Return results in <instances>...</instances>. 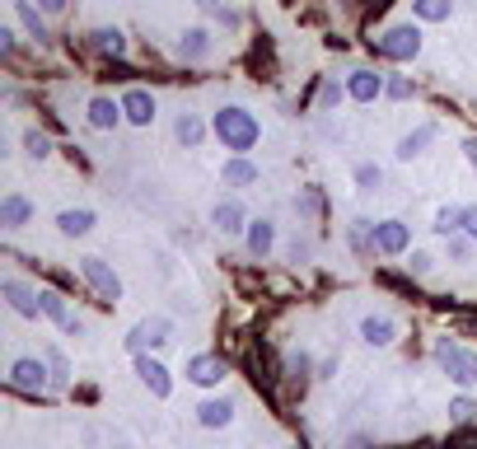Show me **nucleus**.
Segmentation results:
<instances>
[{
    "instance_id": "1",
    "label": "nucleus",
    "mask_w": 477,
    "mask_h": 449,
    "mask_svg": "<svg viewBox=\"0 0 477 449\" xmlns=\"http://www.w3.org/2000/svg\"><path fill=\"white\" fill-rule=\"evenodd\" d=\"M211 127H216V136H220V146L234 150V155H248V150L258 146V136H262L258 117L248 113V108H220Z\"/></svg>"
},
{
    "instance_id": "39",
    "label": "nucleus",
    "mask_w": 477,
    "mask_h": 449,
    "mask_svg": "<svg viewBox=\"0 0 477 449\" xmlns=\"http://www.w3.org/2000/svg\"><path fill=\"white\" fill-rule=\"evenodd\" d=\"M464 155H468V165L477 169V136H468V140H464Z\"/></svg>"
},
{
    "instance_id": "28",
    "label": "nucleus",
    "mask_w": 477,
    "mask_h": 449,
    "mask_svg": "<svg viewBox=\"0 0 477 449\" xmlns=\"http://www.w3.org/2000/svg\"><path fill=\"white\" fill-rule=\"evenodd\" d=\"M174 131H178V140H183V146H197V140L206 136V127H201V117H192V113H183Z\"/></svg>"
},
{
    "instance_id": "33",
    "label": "nucleus",
    "mask_w": 477,
    "mask_h": 449,
    "mask_svg": "<svg viewBox=\"0 0 477 449\" xmlns=\"http://www.w3.org/2000/svg\"><path fill=\"white\" fill-rule=\"evenodd\" d=\"M47 365H52V379H56V384L71 379V365H66V356H61V352H47Z\"/></svg>"
},
{
    "instance_id": "36",
    "label": "nucleus",
    "mask_w": 477,
    "mask_h": 449,
    "mask_svg": "<svg viewBox=\"0 0 477 449\" xmlns=\"http://www.w3.org/2000/svg\"><path fill=\"white\" fill-rule=\"evenodd\" d=\"M333 104H342V85L328 80V85H323V108H333Z\"/></svg>"
},
{
    "instance_id": "21",
    "label": "nucleus",
    "mask_w": 477,
    "mask_h": 449,
    "mask_svg": "<svg viewBox=\"0 0 477 449\" xmlns=\"http://www.w3.org/2000/svg\"><path fill=\"white\" fill-rule=\"evenodd\" d=\"M220 178H225V188H248V182H258V169L248 165L243 155H234L230 165H225V174H220Z\"/></svg>"
},
{
    "instance_id": "7",
    "label": "nucleus",
    "mask_w": 477,
    "mask_h": 449,
    "mask_svg": "<svg viewBox=\"0 0 477 449\" xmlns=\"http://www.w3.org/2000/svg\"><path fill=\"white\" fill-rule=\"evenodd\" d=\"M407 243H412V230H407V224L403 220H379L375 224V253H403L407 249Z\"/></svg>"
},
{
    "instance_id": "35",
    "label": "nucleus",
    "mask_w": 477,
    "mask_h": 449,
    "mask_svg": "<svg viewBox=\"0 0 477 449\" xmlns=\"http://www.w3.org/2000/svg\"><path fill=\"white\" fill-rule=\"evenodd\" d=\"M464 234L477 243V207H464Z\"/></svg>"
},
{
    "instance_id": "34",
    "label": "nucleus",
    "mask_w": 477,
    "mask_h": 449,
    "mask_svg": "<svg viewBox=\"0 0 477 449\" xmlns=\"http://www.w3.org/2000/svg\"><path fill=\"white\" fill-rule=\"evenodd\" d=\"M384 94H388V98H412V80H403V75H398V80H388V89H384Z\"/></svg>"
},
{
    "instance_id": "9",
    "label": "nucleus",
    "mask_w": 477,
    "mask_h": 449,
    "mask_svg": "<svg viewBox=\"0 0 477 449\" xmlns=\"http://www.w3.org/2000/svg\"><path fill=\"white\" fill-rule=\"evenodd\" d=\"M122 117H127L132 127H150V122H155V98L145 89H127V94H122Z\"/></svg>"
},
{
    "instance_id": "29",
    "label": "nucleus",
    "mask_w": 477,
    "mask_h": 449,
    "mask_svg": "<svg viewBox=\"0 0 477 449\" xmlns=\"http://www.w3.org/2000/svg\"><path fill=\"white\" fill-rule=\"evenodd\" d=\"M94 47H98V52H108V56H122L127 38H122L117 29H94Z\"/></svg>"
},
{
    "instance_id": "32",
    "label": "nucleus",
    "mask_w": 477,
    "mask_h": 449,
    "mask_svg": "<svg viewBox=\"0 0 477 449\" xmlns=\"http://www.w3.org/2000/svg\"><path fill=\"white\" fill-rule=\"evenodd\" d=\"M379 178H384V174H379L375 165H361V169H356V182H361L365 192H375V188H379Z\"/></svg>"
},
{
    "instance_id": "20",
    "label": "nucleus",
    "mask_w": 477,
    "mask_h": 449,
    "mask_svg": "<svg viewBox=\"0 0 477 449\" xmlns=\"http://www.w3.org/2000/svg\"><path fill=\"white\" fill-rule=\"evenodd\" d=\"M211 220H216L220 234H239V230H243V207L230 197V201H220V207L211 211Z\"/></svg>"
},
{
    "instance_id": "27",
    "label": "nucleus",
    "mask_w": 477,
    "mask_h": 449,
    "mask_svg": "<svg viewBox=\"0 0 477 449\" xmlns=\"http://www.w3.org/2000/svg\"><path fill=\"white\" fill-rule=\"evenodd\" d=\"M24 155H29V159H47V155H52V136L38 131V127L24 131Z\"/></svg>"
},
{
    "instance_id": "17",
    "label": "nucleus",
    "mask_w": 477,
    "mask_h": 449,
    "mask_svg": "<svg viewBox=\"0 0 477 449\" xmlns=\"http://www.w3.org/2000/svg\"><path fill=\"white\" fill-rule=\"evenodd\" d=\"M272 243H277V224L272 220H253V224H248V253H253V258H267V253H272Z\"/></svg>"
},
{
    "instance_id": "5",
    "label": "nucleus",
    "mask_w": 477,
    "mask_h": 449,
    "mask_svg": "<svg viewBox=\"0 0 477 449\" xmlns=\"http://www.w3.org/2000/svg\"><path fill=\"white\" fill-rule=\"evenodd\" d=\"M169 333H174L169 318H145V323H136V328H132L127 352H132V356H145L150 346H164V342H169Z\"/></svg>"
},
{
    "instance_id": "26",
    "label": "nucleus",
    "mask_w": 477,
    "mask_h": 449,
    "mask_svg": "<svg viewBox=\"0 0 477 449\" xmlns=\"http://www.w3.org/2000/svg\"><path fill=\"white\" fill-rule=\"evenodd\" d=\"M435 234H464V207H440L435 211Z\"/></svg>"
},
{
    "instance_id": "8",
    "label": "nucleus",
    "mask_w": 477,
    "mask_h": 449,
    "mask_svg": "<svg viewBox=\"0 0 477 449\" xmlns=\"http://www.w3.org/2000/svg\"><path fill=\"white\" fill-rule=\"evenodd\" d=\"M384 89H388L384 75H375V71H351V75H346V94L356 98V104H375Z\"/></svg>"
},
{
    "instance_id": "4",
    "label": "nucleus",
    "mask_w": 477,
    "mask_h": 449,
    "mask_svg": "<svg viewBox=\"0 0 477 449\" xmlns=\"http://www.w3.org/2000/svg\"><path fill=\"white\" fill-rule=\"evenodd\" d=\"M379 52H384L388 61H412V56L422 52V29H412V24L388 29V33L379 38Z\"/></svg>"
},
{
    "instance_id": "41",
    "label": "nucleus",
    "mask_w": 477,
    "mask_h": 449,
    "mask_svg": "<svg viewBox=\"0 0 477 449\" xmlns=\"http://www.w3.org/2000/svg\"><path fill=\"white\" fill-rule=\"evenodd\" d=\"M290 449H304V445H290Z\"/></svg>"
},
{
    "instance_id": "11",
    "label": "nucleus",
    "mask_w": 477,
    "mask_h": 449,
    "mask_svg": "<svg viewBox=\"0 0 477 449\" xmlns=\"http://www.w3.org/2000/svg\"><path fill=\"white\" fill-rule=\"evenodd\" d=\"M0 291H5V300L14 304V314H24V318H38V314H43V295L29 291L24 281H5Z\"/></svg>"
},
{
    "instance_id": "24",
    "label": "nucleus",
    "mask_w": 477,
    "mask_h": 449,
    "mask_svg": "<svg viewBox=\"0 0 477 449\" xmlns=\"http://www.w3.org/2000/svg\"><path fill=\"white\" fill-rule=\"evenodd\" d=\"M206 52H211V33H206V29H188V33H183V56H188V61H206Z\"/></svg>"
},
{
    "instance_id": "22",
    "label": "nucleus",
    "mask_w": 477,
    "mask_h": 449,
    "mask_svg": "<svg viewBox=\"0 0 477 449\" xmlns=\"http://www.w3.org/2000/svg\"><path fill=\"white\" fill-rule=\"evenodd\" d=\"M56 224H61V234L80 239V234H89V230H94V211H61Z\"/></svg>"
},
{
    "instance_id": "38",
    "label": "nucleus",
    "mask_w": 477,
    "mask_h": 449,
    "mask_svg": "<svg viewBox=\"0 0 477 449\" xmlns=\"http://www.w3.org/2000/svg\"><path fill=\"white\" fill-rule=\"evenodd\" d=\"M0 52L14 56V33H10V29H0Z\"/></svg>"
},
{
    "instance_id": "31",
    "label": "nucleus",
    "mask_w": 477,
    "mask_h": 449,
    "mask_svg": "<svg viewBox=\"0 0 477 449\" xmlns=\"http://www.w3.org/2000/svg\"><path fill=\"white\" fill-rule=\"evenodd\" d=\"M449 417H454V421H459V426H464V421H473V417H477V402H473V398H454V407H449Z\"/></svg>"
},
{
    "instance_id": "30",
    "label": "nucleus",
    "mask_w": 477,
    "mask_h": 449,
    "mask_svg": "<svg viewBox=\"0 0 477 449\" xmlns=\"http://www.w3.org/2000/svg\"><path fill=\"white\" fill-rule=\"evenodd\" d=\"M197 5H201L206 14H216V19H220L225 29H239V14H234L230 5H225V0H197Z\"/></svg>"
},
{
    "instance_id": "6",
    "label": "nucleus",
    "mask_w": 477,
    "mask_h": 449,
    "mask_svg": "<svg viewBox=\"0 0 477 449\" xmlns=\"http://www.w3.org/2000/svg\"><path fill=\"white\" fill-rule=\"evenodd\" d=\"M10 384H14L19 394H43V389H47V365H43V360H33V356L14 360V370H10Z\"/></svg>"
},
{
    "instance_id": "15",
    "label": "nucleus",
    "mask_w": 477,
    "mask_h": 449,
    "mask_svg": "<svg viewBox=\"0 0 477 449\" xmlns=\"http://www.w3.org/2000/svg\"><path fill=\"white\" fill-rule=\"evenodd\" d=\"M361 337H365L370 346H388L393 337H398V323L384 318V314H370V318L361 323Z\"/></svg>"
},
{
    "instance_id": "25",
    "label": "nucleus",
    "mask_w": 477,
    "mask_h": 449,
    "mask_svg": "<svg viewBox=\"0 0 477 449\" xmlns=\"http://www.w3.org/2000/svg\"><path fill=\"white\" fill-rule=\"evenodd\" d=\"M426 140H435V127H422V131L403 136V140H398V150H393V155H398L403 165H407V159H417V155H422V146H426Z\"/></svg>"
},
{
    "instance_id": "10",
    "label": "nucleus",
    "mask_w": 477,
    "mask_h": 449,
    "mask_svg": "<svg viewBox=\"0 0 477 449\" xmlns=\"http://www.w3.org/2000/svg\"><path fill=\"white\" fill-rule=\"evenodd\" d=\"M136 375H141V384H145V389H150L155 398H169L174 379H169V370H164L159 360H150V356H136Z\"/></svg>"
},
{
    "instance_id": "2",
    "label": "nucleus",
    "mask_w": 477,
    "mask_h": 449,
    "mask_svg": "<svg viewBox=\"0 0 477 449\" xmlns=\"http://www.w3.org/2000/svg\"><path fill=\"white\" fill-rule=\"evenodd\" d=\"M435 360H440V370L454 384H464V389H473V384H477V352H468V346L445 337V342H435Z\"/></svg>"
},
{
    "instance_id": "37",
    "label": "nucleus",
    "mask_w": 477,
    "mask_h": 449,
    "mask_svg": "<svg viewBox=\"0 0 477 449\" xmlns=\"http://www.w3.org/2000/svg\"><path fill=\"white\" fill-rule=\"evenodd\" d=\"M449 253H454V258H459V262H464V258H468V243H464L459 234H449Z\"/></svg>"
},
{
    "instance_id": "19",
    "label": "nucleus",
    "mask_w": 477,
    "mask_h": 449,
    "mask_svg": "<svg viewBox=\"0 0 477 449\" xmlns=\"http://www.w3.org/2000/svg\"><path fill=\"white\" fill-rule=\"evenodd\" d=\"M14 19H19V24H24V33L33 38V43H47V24H43V14H38L33 5H29V0H14Z\"/></svg>"
},
{
    "instance_id": "12",
    "label": "nucleus",
    "mask_w": 477,
    "mask_h": 449,
    "mask_svg": "<svg viewBox=\"0 0 477 449\" xmlns=\"http://www.w3.org/2000/svg\"><path fill=\"white\" fill-rule=\"evenodd\" d=\"M188 379H192V384H201V389H211V384H220V379H225V360H220V356H211V352L192 356V360H188Z\"/></svg>"
},
{
    "instance_id": "13",
    "label": "nucleus",
    "mask_w": 477,
    "mask_h": 449,
    "mask_svg": "<svg viewBox=\"0 0 477 449\" xmlns=\"http://www.w3.org/2000/svg\"><path fill=\"white\" fill-rule=\"evenodd\" d=\"M29 216H33V201L24 192H5V197H0V224H5V230L29 224Z\"/></svg>"
},
{
    "instance_id": "14",
    "label": "nucleus",
    "mask_w": 477,
    "mask_h": 449,
    "mask_svg": "<svg viewBox=\"0 0 477 449\" xmlns=\"http://www.w3.org/2000/svg\"><path fill=\"white\" fill-rule=\"evenodd\" d=\"M197 421L206 426V431H220V426L234 421V402H230V398H206V402L197 407Z\"/></svg>"
},
{
    "instance_id": "16",
    "label": "nucleus",
    "mask_w": 477,
    "mask_h": 449,
    "mask_svg": "<svg viewBox=\"0 0 477 449\" xmlns=\"http://www.w3.org/2000/svg\"><path fill=\"white\" fill-rule=\"evenodd\" d=\"M43 314L56 323V328H66V333H80V318L66 309V300H61L56 291H43Z\"/></svg>"
},
{
    "instance_id": "3",
    "label": "nucleus",
    "mask_w": 477,
    "mask_h": 449,
    "mask_svg": "<svg viewBox=\"0 0 477 449\" xmlns=\"http://www.w3.org/2000/svg\"><path fill=\"white\" fill-rule=\"evenodd\" d=\"M80 272H85L89 291H94L103 304H117V300H122V281H117V272H113L103 258H80Z\"/></svg>"
},
{
    "instance_id": "18",
    "label": "nucleus",
    "mask_w": 477,
    "mask_h": 449,
    "mask_svg": "<svg viewBox=\"0 0 477 449\" xmlns=\"http://www.w3.org/2000/svg\"><path fill=\"white\" fill-rule=\"evenodd\" d=\"M117 117H122V104H113V98H89V127H98V131H113L117 127Z\"/></svg>"
},
{
    "instance_id": "40",
    "label": "nucleus",
    "mask_w": 477,
    "mask_h": 449,
    "mask_svg": "<svg viewBox=\"0 0 477 449\" xmlns=\"http://www.w3.org/2000/svg\"><path fill=\"white\" fill-rule=\"evenodd\" d=\"M38 5H43L47 14H56V10H66V0H38Z\"/></svg>"
},
{
    "instance_id": "23",
    "label": "nucleus",
    "mask_w": 477,
    "mask_h": 449,
    "mask_svg": "<svg viewBox=\"0 0 477 449\" xmlns=\"http://www.w3.org/2000/svg\"><path fill=\"white\" fill-rule=\"evenodd\" d=\"M412 10H417V19H426V24H445L454 14V0H412Z\"/></svg>"
}]
</instances>
